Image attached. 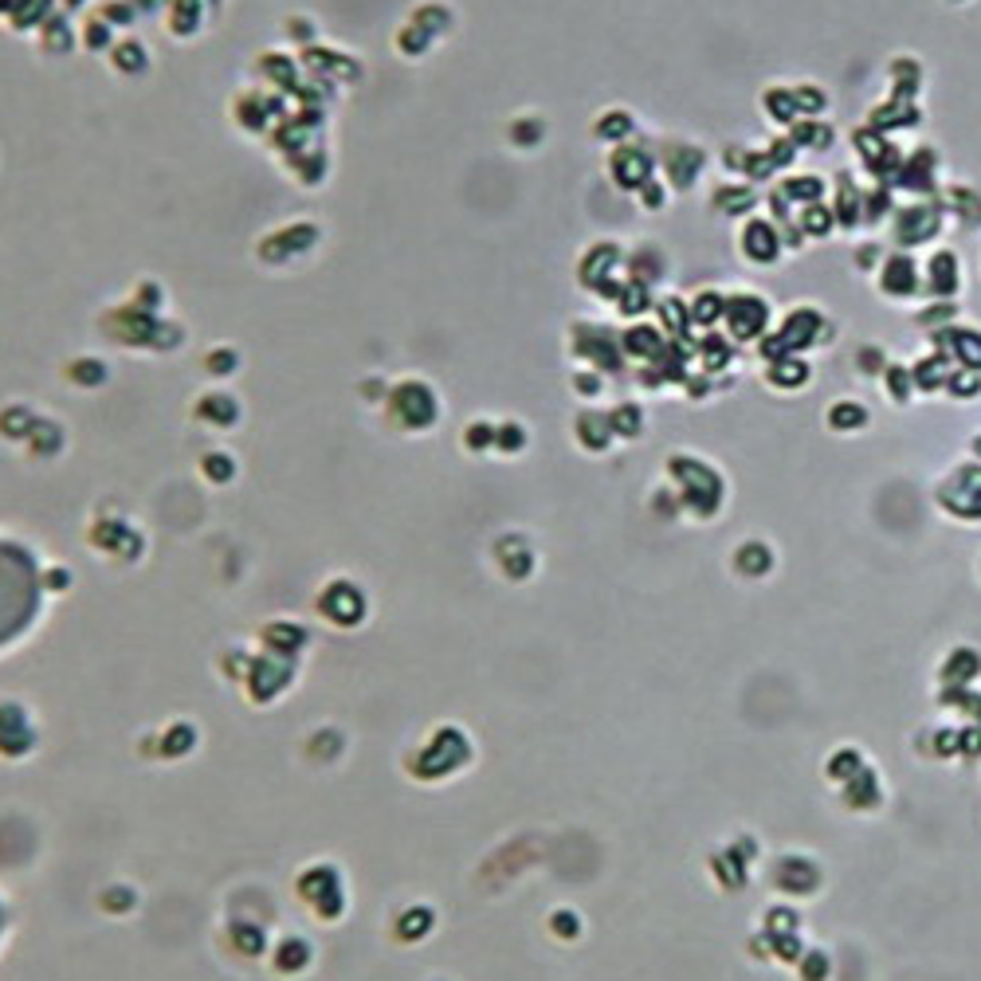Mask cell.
Instances as JSON below:
<instances>
[{"label":"cell","instance_id":"cell-1","mask_svg":"<svg viewBox=\"0 0 981 981\" xmlns=\"http://www.w3.org/2000/svg\"><path fill=\"white\" fill-rule=\"evenodd\" d=\"M746 244H750V256H754V259H774L777 244H774V232H770L765 225H750Z\"/></svg>","mask_w":981,"mask_h":981},{"label":"cell","instance_id":"cell-2","mask_svg":"<svg viewBox=\"0 0 981 981\" xmlns=\"http://www.w3.org/2000/svg\"><path fill=\"white\" fill-rule=\"evenodd\" d=\"M832 420H836V425H860V420H864V413H860V408H836V416H832Z\"/></svg>","mask_w":981,"mask_h":981}]
</instances>
